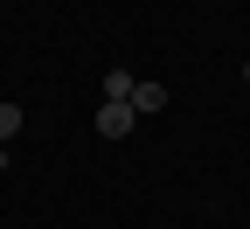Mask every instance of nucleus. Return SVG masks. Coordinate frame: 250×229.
<instances>
[{
	"instance_id": "1",
	"label": "nucleus",
	"mask_w": 250,
	"mask_h": 229,
	"mask_svg": "<svg viewBox=\"0 0 250 229\" xmlns=\"http://www.w3.org/2000/svg\"><path fill=\"white\" fill-rule=\"evenodd\" d=\"M139 125V111L132 104H98V139H125Z\"/></svg>"
},
{
	"instance_id": "2",
	"label": "nucleus",
	"mask_w": 250,
	"mask_h": 229,
	"mask_svg": "<svg viewBox=\"0 0 250 229\" xmlns=\"http://www.w3.org/2000/svg\"><path fill=\"white\" fill-rule=\"evenodd\" d=\"M104 104H132V70H104Z\"/></svg>"
},
{
	"instance_id": "3",
	"label": "nucleus",
	"mask_w": 250,
	"mask_h": 229,
	"mask_svg": "<svg viewBox=\"0 0 250 229\" xmlns=\"http://www.w3.org/2000/svg\"><path fill=\"white\" fill-rule=\"evenodd\" d=\"M167 104V83H132V111L146 118V111H160Z\"/></svg>"
},
{
	"instance_id": "4",
	"label": "nucleus",
	"mask_w": 250,
	"mask_h": 229,
	"mask_svg": "<svg viewBox=\"0 0 250 229\" xmlns=\"http://www.w3.org/2000/svg\"><path fill=\"white\" fill-rule=\"evenodd\" d=\"M21 139V104H0V146Z\"/></svg>"
},
{
	"instance_id": "5",
	"label": "nucleus",
	"mask_w": 250,
	"mask_h": 229,
	"mask_svg": "<svg viewBox=\"0 0 250 229\" xmlns=\"http://www.w3.org/2000/svg\"><path fill=\"white\" fill-rule=\"evenodd\" d=\"M0 167H7V146H0Z\"/></svg>"
},
{
	"instance_id": "6",
	"label": "nucleus",
	"mask_w": 250,
	"mask_h": 229,
	"mask_svg": "<svg viewBox=\"0 0 250 229\" xmlns=\"http://www.w3.org/2000/svg\"><path fill=\"white\" fill-rule=\"evenodd\" d=\"M243 77H250V62H243Z\"/></svg>"
}]
</instances>
